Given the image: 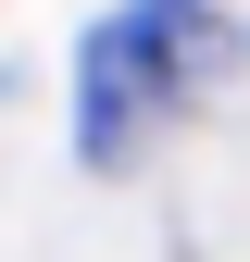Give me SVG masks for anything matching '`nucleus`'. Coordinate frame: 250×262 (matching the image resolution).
Wrapping results in <instances>:
<instances>
[{
    "instance_id": "obj_1",
    "label": "nucleus",
    "mask_w": 250,
    "mask_h": 262,
    "mask_svg": "<svg viewBox=\"0 0 250 262\" xmlns=\"http://www.w3.org/2000/svg\"><path fill=\"white\" fill-rule=\"evenodd\" d=\"M225 75H238L225 0H113L75 38V150H88V175H125V162L150 138H175Z\"/></svg>"
}]
</instances>
